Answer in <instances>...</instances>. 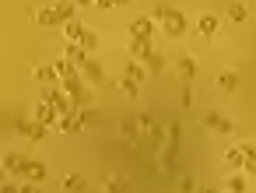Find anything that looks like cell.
Here are the masks:
<instances>
[{
    "mask_svg": "<svg viewBox=\"0 0 256 193\" xmlns=\"http://www.w3.org/2000/svg\"><path fill=\"white\" fill-rule=\"evenodd\" d=\"M224 162H228L235 172H242V165H246V144H232V148L224 151Z\"/></svg>",
    "mask_w": 256,
    "mask_h": 193,
    "instance_id": "obj_20",
    "label": "cell"
},
{
    "mask_svg": "<svg viewBox=\"0 0 256 193\" xmlns=\"http://www.w3.org/2000/svg\"><path fill=\"white\" fill-rule=\"evenodd\" d=\"M39 123H46V126H60V112H56V106L50 102V98H42V102H36V112H32Z\"/></svg>",
    "mask_w": 256,
    "mask_h": 193,
    "instance_id": "obj_6",
    "label": "cell"
},
{
    "mask_svg": "<svg viewBox=\"0 0 256 193\" xmlns=\"http://www.w3.org/2000/svg\"><path fill=\"white\" fill-rule=\"evenodd\" d=\"M242 172L246 176H256V148L252 144H246V165H242Z\"/></svg>",
    "mask_w": 256,
    "mask_h": 193,
    "instance_id": "obj_30",
    "label": "cell"
},
{
    "mask_svg": "<svg viewBox=\"0 0 256 193\" xmlns=\"http://www.w3.org/2000/svg\"><path fill=\"white\" fill-rule=\"evenodd\" d=\"M196 190H200V186H196V179H193V176H186V179L179 182V193H196Z\"/></svg>",
    "mask_w": 256,
    "mask_h": 193,
    "instance_id": "obj_35",
    "label": "cell"
},
{
    "mask_svg": "<svg viewBox=\"0 0 256 193\" xmlns=\"http://www.w3.org/2000/svg\"><path fill=\"white\" fill-rule=\"evenodd\" d=\"M126 53H130V60H148V56L154 53V39H134V36H130Z\"/></svg>",
    "mask_w": 256,
    "mask_h": 193,
    "instance_id": "obj_7",
    "label": "cell"
},
{
    "mask_svg": "<svg viewBox=\"0 0 256 193\" xmlns=\"http://www.w3.org/2000/svg\"><path fill=\"white\" fill-rule=\"evenodd\" d=\"M154 123H158V120H154V116H151V112H140V116H137V126H140V130H144V134H148V130H151V126H154Z\"/></svg>",
    "mask_w": 256,
    "mask_h": 193,
    "instance_id": "obj_34",
    "label": "cell"
},
{
    "mask_svg": "<svg viewBox=\"0 0 256 193\" xmlns=\"http://www.w3.org/2000/svg\"><path fill=\"white\" fill-rule=\"evenodd\" d=\"M123 74H126V78H134V81H137V84H144V78H148V74H151V70H148V67H144V60H130V64H126V70H123Z\"/></svg>",
    "mask_w": 256,
    "mask_h": 193,
    "instance_id": "obj_23",
    "label": "cell"
},
{
    "mask_svg": "<svg viewBox=\"0 0 256 193\" xmlns=\"http://www.w3.org/2000/svg\"><path fill=\"white\" fill-rule=\"evenodd\" d=\"M224 190H228V193H246V172H232V176L224 179Z\"/></svg>",
    "mask_w": 256,
    "mask_h": 193,
    "instance_id": "obj_26",
    "label": "cell"
},
{
    "mask_svg": "<svg viewBox=\"0 0 256 193\" xmlns=\"http://www.w3.org/2000/svg\"><path fill=\"white\" fill-rule=\"evenodd\" d=\"M81 46H84V50L92 53V50L98 46V32H92V28H88V32H84V39H81Z\"/></svg>",
    "mask_w": 256,
    "mask_h": 193,
    "instance_id": "obj_33",
    "label": "cell"
},
{
    "mask_svg": "<svg viewBox=\"0 0 256 193\" xmlns=\"http://www.w3.org/2000/svg\"><path fill=\"white\" fill-rule=\"evenodd\" d=\"M22 179H28V182H46V179H50V168H46L42 162L28 158V165H25V176H22Z\"/></svg>",
    "mask_w": 256,
    "mask_h": 193,
    "instance_id": "obj_17",
    "label": "cell"
},
{
    "mask_svg": "<svg viewBox=\"0 0 256 193\" xmlns=\"http://www.w3.org/2000/svg\"><path fill=\"white\" fill-rule=\"evenodd\" d=\"M148 140H151V151H162L165 148V140H168V123H154L151 130H148Z\"/></svg>",
    "mask_w": 256,
    "mask_h": 193,
    "instance_id": "obj_16",
    "label": "cell"
},
{
    "mask_svg": "<svg viewBox=\"0 0 256 193\" xmlns=\"http://www.w3.org/2000/svg\"><path fill=\"white\" fill-rule=\"evenodd\" d=\"M14 130H18L22 137H28L32 144H39V140H46V137H50V126H46V123H39L36 116H32V120H18V126H14Z\"/></svg>",
    "mask_w": 256,
    "mask_h": 193,
    "instance_id": "obj_3",
    "label": "cell"
},
{
    "mask_svg": "<svg viewBox=\"0 0 256 193\" xmlns=\"http://www.w3.org/2000/svg\"><path fill=\"white\" fill-rule=\"evenodd\" d=\"M204 123H207V126H210L214 134H232V130H235V123H232L228 116H221L218 109H210V112L204 116Z\"/></svg>",
    "mask_w": 256,
    "mask_h": 193,
    "instance_id": "obj_12",
    "label": "cell"
},
{
    "mask_svg": "<svg viewBox=\"0 0 256 193\" xmlns=\"http://www.w3.org/2000/svg\"><path fill=\"white\" fill-rule=\"evenodd\" d=\"M36 25H39V28H56V25L64 28L67 22H64V14H60V8L53 4V8H39V11H36Z\"/></svg>",
    "mask_w": 256,
    "mask_h": 193,
    "instance_id": "obj_4",
    "label": "cell"
},
{
    "mask_svg": "<svg viewBox=\"0 0 256 193\" xmlns=\"http://www.w3.org/2000/svg\"><path fill=\"white\" fill-rule=\"evenodd\" d=\"M95 4H98V8H106V11H109V8H116V0H95Z\"/></svg>",
    "mask_w": 256,
    "mask_h": 193,
    "instance_id": "obj_38",
    "label": "cell"
},
{
    "mask_svg": "<svg viewBox=\"0 0 256 193\" xmlns=\"http://www.w3.org/2000/svg\"><path fill=\"white\" fill-rule=\"evenodd\" d=\"M116 84H120V92H123L126 98H137V92H140V84H137L134 78H126V74H123V78H120Z\"/></svg>",
    "mask_w": 256,
    "mask_h": 193,
    "instance_id": "obj_28",
    "label": "cell"
},
{
    "mask_svg": "<svg viewBox=\"0 0 256 193\" xmlns=\"http://www.w3.org/2000/svg\"><path fill=\"white\" fill-rule=\"evenodd\" d=\"M196 32H200L204 39H214V36L221 32V18H218V14H200V18H196Z\"/></svg>",
    "mask_w": 256,
    "mask_h": 193,
    "instance_id": "obj_10",
    "label": "cell"
},
{
    "mask_svg": "<svg viewBox=\"0 0 256 193\" xmlns=\"http://www.w3.org/2000/svg\"><path fill=\"white\" fill-rule=\"evenodd\" d=\"M22 193H42V190H39V182H28V179H22Z\"/></svg>",
    "mask_w": 256,
    "mask_h": 193,
    "instance_id": "obj_36",
    "label": "cell"
},
{
    "mask_svg": "<svg viewBox=\"0 0 256 193\" xmlns=\"http://www.w3.org/2000/svg\"><path fill=\"white\" fill-rule=\"evenodd\" d=\"M60 134H78V130H84V120H81V109L78 112H70V116H60V126H56Z\"/></svg>",
    "mask_w": 256,
    "mask_h": 193,
    "instance_id": "obj_19",
    "label": "cell"
},
{
    "mask_svg": "<svg viewBox=\"0 0 256 193\" xmlns=\"http://www.w3.org/2000/svg\"><path fill=\"white\" fill-rule=\"evenodd\" d=\"M53 70H56V74H60V78H70V74H81V70H78V67H74V64H67V60H64V56H60V60H53Z\"/></svg>",
    "mask_w": 256,
    "mask_h": 193,
    "instance_id": "obj_29",
    "label": "cell"
},
{
    "mask_svg": "<svg viewBox=\"0 0 256 193\" xmlns=\"http://www.w3.org/2000/svg\"><path fill=\"white\" fill-rule=\"evenodd\" d=\"M214 84L224 92V95H232L235 88H238V70H218V78H214Z\"/></svg>",
    "mask_w": 256,
    "mask_h": 193,
    "instance_id": "obj_18",
    "label": "cell"
},
{
    "mask_svg": "<svg viewBox=\"0 0 256 193\" xmlns=\"http://www.w3.org/2000/svg\"><path fill=\"white\" fill-rule=\"evenodd\" d=\"M176 70H179V78L190 84V81L196 78V56H193V53H182V56L176 60Z\"/></svg>",
    "mask_w": 256,
    "mask_h": 193,
    "instance_id": "obj_14",
    "label": "cell"
},
{
    "mask_svg": "<svg viewBox=\"0 0 256 193\" xmlns=\"http://www.w3.org/2000/svg\"><path fill=\"white\" fill-rule=\"evenodd\" d=\"M140 134H144V130L137 126V120H130V116H123V120H120V137H123L126 144H134V148H137V144H140Z\"/></svg>",
    "mask_w": 256,
    "mask_h": 193,
    "instance_id": "obj_13",
    "label": "cell"
},
{
    "mask_svg": "<svg viewBox=\"0 0 256 193\" xmlns=\"http://www.w3.org/2000/svg\"><path fill=\"white\" fill-rule=\"evenodd\" d=\"M193 102H196V95H193V88L186 84V88H182V95H179V106H182V109H193Z\"/></svg>",
    "mask_w": 256,
    "mask_h": 193,
    "instance_id": "obj_32",
    "label": "cell"
},
{
    "mask_svg": "<svg viewBox=\"0 0 256 193\" xmlns=\"http://www.w3.org/2000/svg\"><path fill=\"white\" fill-rule=\"evenodd\" d=\"M102 186H106V193H126V190H130L123 176H106V182H102Z\"/></svg>",
    "mask_w": 256,
    "mask_h": 193,
    "instance_id": "obj_27",
    "label": "cell"
},
{
    "mask_svg": "<svg viewBox=\"0 0 256 193\" xmlns=\"http://www.w3.org/2000/svg\"><path fill=\"white\" fill-rule=\"evenodd\" d=\"M228 22H235V25L249 22V4H242V0H232V4H228Z\"/></svg>",
    "mask_w": 256,
    "mask_h": 193,
    "instance_id": "obj_21",
    "label": "cell"
},
{
    "mask_svg": "<svg viewBox=\"0 0 256 193\" xmlns=\"http://www.w3.org/2000/svg\"><path fill=\"white\" fill-rule=\"evenodd\" d=\"M74 4H78V8H88V4H95V0H74Z\"/></svg>",
    "mask_w": 256,
    "mask_h": 193,
    "instance_id": "obj_39",
    "label": "cell"
},
{
    "mask_svg": "<svg viewBox=\"0 0 256 193\" xmlns=\"http://www.w3.org/2000/svg\"><path fill=\"white\" fill-rule=\"evenodd\" d=\"M186 28H190V18H186L179 8H172V11L165 14V22H162V32H165V36H172V39L186 36Z\"/></svg>",
    "mask_w": 256,
    "mask_h": 193,
    "instance_id": "obj_2",
    "label": "cell"
},
{
    "mask_svg": "<svg viewBox=\"0 0 256 193\" xmlns=\"http://www.w3.org/2000/svg\"><path fill=\"white\" fill-rule=\"evenodd\" d=\"M32 78H36L39 84H50V88H60V81H64V78L53 70V64H36V67H32Z\"/></svg>",
    "mask_w": 256,
    "mask_h": 193,
    "instance_id": "obj_8",
    "label": "cell"
},
{
    "mask_svg": "<svg viewBox=\"0 0 256 193\" xmlns=\"http://www.w3.org/2000/svg\"><path fill=\"white\" fill-rule=\"evenodd\" d=\"M154 25H158V22H154L151 14H137V18L130 22V36H134V39H154Z\"/></svg>",
    "mask_w": 256,
    "mask_h": 193,
    "instance_id": "obj_5",
    "label": "cell"
},
{
    "mask_svg": "<svg viewBox=\"0 0 256 193\" xmlns=\"http://www.w3.org/2000/svg\"><path fill=\"white\" fill-rule=\"evenodd\" d=\"M144 67H148V70H151V74H158V70H165V67H168V56H165V53H158V50H154V53H151V56H148V60H144Z\"/></svg>",
    "mask_w": 256,
    "mask_h": 193,
    "instance_id": "obj_25",
    "label": "cell"
},
{
    "mask_svg": "<svg viewBox=\"0 0 256 193\" xmlns=\"http://www.w3.org/2000/svg\"><path fill=\"white\" fill-rule=\"evenodd\" d=\"M84 32H88V28H84L78 18H70V22L64 25V36H67V42H81V39H84Z\"/></svg>",
    "mask_w": 256,
    "mask_h": 193,
    "instance_id": "obj_22",
    "label": "cell"
},
{
    "mask_svg": "<svg viewBox=\"0 0 256 193\" xmlns=\"http://www.w3.org/2000/svg\"><path fill=\"white\" fill-rule=\"evenodd\" d=\"M25 165H28V158H25V154H14V151H8V154H4V172H8L11 179H22V176H25Z\"/></svg>",
    "mask_w": 256,
    "mask_h": 193,
    "instance_id": "obj_9",
    "label": "cell"
},
{
    "mask_svg": "<svg viewBox=\"0 0 256 193\" xmlns=\"http://www.w3.org/2000/svg\"><path fill=\"white\" fill-rule=\"evenodd\" d=\"M60 186H64L67 193H81V190H84V176H81V172H70V176L60 179Z\"/></svg>",
    "mask_w": 256,
    "mask_h": 193,
    "instance_id": "obj_24",
    "label": "cell"
},
{
    "mask_svg": "<svg viewBox=\"0 0 256 193\" xmlns=\"http://www.w3.org/2000/svg\"><path fill=\"white\" fill-rule=\"evenodd\" d=\"M60 14H64V22H70V18H78V4H74V0H60Z\"/></svg>",
    "mask_w": 256,
    "mask_h": 193,
    "instance_id": "obj_31",
    "label": "cell"
},
{
    "mask_svg": "<svg viewBox=\"0 0 256 193\" xmlns=\"http://www.w3.org/2000/svg\"><path fill=\"white\" fill-rule=\"evenodd\" d=\"M4 193H22V182H4Z\"/></svg>",
    "mask_w": 256,
    "mask_h": 193,
    "instance_id": "obj_37",
    "label": "cell"
},
{
    "mask_svg": "<svg viewBox=\"0 0 256 193\" xmlns=\"http://www.w3.org/2000/svg\"><path fill=\"white\" fill-rule=\"evenodd\" d=\"M64 60H67V64H74V67L81 70V67H84L92 56H88V50H84L81 42H67V50H64Z\"/></svg>",
    "mask_w": 256,
    "mask_h": 193,
    "instance_id": "obj_11",
    "label": "cell"
},
{
    "mask_svg": "<svg viewBox=\"0 0 256 193\" xmlns=\"http://www.w3.org/2000/svg\"><path fill=\"white\" fill-rule=\"evenodd\" d=\"M60 88L78 102V109H81V106H88V98H92V88H88L84 74H70V78H64V81H60Z\"/></svg>",
    "mask_w": 256,
    "mask_h": 193,
    "instance_id": "obj_1",
    "label": "cell"
},
{
    "mask_svg": "<svg viewBox=\"0 0 256 193\" xmlns=\"http://www.w3.org/2000/svg\"><path fill=\"white\" fill-rule=\"evenodd\" d=\"M81 74H84V81H88V84H102V81H106V67H102L95 56L81 67Z\"/></svg>",
    "mask_w": 256,
    "mask_h": 193,
    "instance_id": "obj_15",
    "label": "cell"
}]
</instances>
